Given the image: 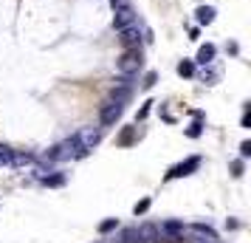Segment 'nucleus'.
<instances>
[{
  "label": "nucleus",
  "instance_id": "f257e3e1",
  "mask_svg": "<svg viewBox=\"0 0 251 243\" xmlns=\"http://www.w3.org/2000/svg\"><path fill=\"white\" fill-rule=\"evenodd\" d=\"M141 65H144L141 48H125V51H122V57L116 59V71H119L122 77H133V74H138Z\"/></svg>",
  "mask_w": 251,
  "mask_h": 243
},
{
  "label": "nucleus",
  "instance_id": "f03ea898",
  "mask_svg": "<svg viewBox=\"0 0 251 243\" xmlns=\"http://www.w3.org/2000/svg\"><path fill=\"white\" fill-rule=\"evenodd\" d=\"M99 139H102V130H99V128H85V130L76 133V141H79V147L85 153H91L93 147L99 144Z\"/></svg>",
  "mask_w": 251,
  "mask_h": 243
},
{
  "label": "nucleus",
  "instance_id": "7ed1b4c3",
  "mask_svg": "<svg viewBox=\"0 0 251 243\" xmlns=\"http://www.w3.org/2000/svg\"><path fill=\"white\" fill-rule=\"evenodd\" d=\"M136 23V9L133 6H122V9H116L113 14V28L119 31V28H127V26Z\"/></svg>",
  "mask_w": 251,
  "mask_h": 243
},
{
  "label": "nucleus",
  "instance_id": "20e7f679",
  "mask_svg": "<svg viewBox=\"0 0 251 243\" xmlns=\"http://www.w3.org/2000/svg\"><path fill=\"white\" fill-rule=\"evenodd\" d=\"M122 113H125V102H116V99H110V102L102 108V125H116Z\"/></svg>",
  "mask_w": 251,
  "mask_h": 243
},
{
  "label": "nucleus",
  "instance_id": "39448f33",
  "mask_svg": "<svg viewBox=\"0 0 251 243\" xmlns=\"http://www.w3.org/2000/svg\"><path fill=\"white\" fill-rule=\"evenodd\" d=\"M119 43H122V48H138V43H141V34H138V26H127V28H119Z\"/></svg>",
  "mask_w": 251,
  "mask_h": 243
},
{
  "label": "nucleus",
  "instance_id": "423d86ee",
  "mask_svg": "<svg viewBox=\"0 0 251 243\" xmlns=\"http://www.w3.org/2000/svg\"><path fill=\"white\" fill-rule=\"evenodd\" d=\"M198 167H201V159H198V156H192V159H186L183 164L172 167L170 173H167V178H183V175H192V170H198Z\"/></svg>",
  "mask_w": 251,
  "mask_h": 243
},
{
  "label": "nucleus",
  "instance_id": "0eeeda50",
  "mask_svg": "<svg viewBox=\"0 0 251 243\" xmlns=\"http://www.w3.org/2000/svg\"><path fill=\"white\" fill-rule=\"evenodd\" d=\"M161 241V229L155 223H141L138 226V243H158Z\"/></svg>",
  "mask_w": 251,
  "mask_h": 243
},
{
  "label": "nucleus",
  "instance_id": "6e6552de",
  "mask_svg": "<svg viewBox=\"0 0 251 243\" xmlns=\"http://www.w3.org/2000/svg\"><path fill=\"white\" fill-rule=\"evenodd\" d=\"M161 232H167V235H170V241H175V243L183 241V223H181V220H167V223L161 226Z\"/></svg>",
  "mask_w": 251,
  "mask_h": 243
},
{
  "label": "nucleus",
  "instance_id": "1a4fd4ad",
  "mask_svg": "<svg viewBox=\"0 0 251 243\" xmlns=\"http://www.w3.org/2000/svg\"><path fill=\"white\" fill-rule=\"evenodd\" d=\"M212 59H215V46H212V43H206V46L198 48V57H195L198 65H209Z\"/></svg>",
  "mask_w": 251,
  "mask_h": 243
},
{
  "label": "nucleus",
  "instance_id": "9d476101",
  "mask_svg": "<svg viewBox=\"0 0 251 243\" xmlns=\"http://www.w3.org/2000/svg\"><path fill=\"white\" fill-rule=\"evenodd\" d=\"M37 162V156L34 153H12V164L9 167H28V164H34Z\"/></svg>",
  "mask_w": 251,
  "mask_h": 243
},
{
  "label": "nucleus",
  "instance_id": "9b49d317",
  "mask_svg": "<svg viewBox=\"0 0 251 243\" xmlns=\"http://www.w3.org/2000/svg\"><path fill=\"white\" fill-rule=\"evenodd\" d=\"M192 232L198 235V238H203V241L217 243V232L212 229V226H206V223H192Z\"/></svg>",
  "mask_w": 251,
  "mask_h": 243
},
{
  "label": "nucleus",
  "instance_id": "f8f14e48",
  "mask_svg": "<svg viewBox=\"0 0 251 243\" xmlns=\"http://www.w3.org/2000/svg\"><path fill=\"white\" fill-rule=\"evenodd\" d=\"M195 14H198V23L201 26H209L212 20H215V9H212V6H201Z\"/></svg>",
  "mask_w": 251,
  "mask_h": 243
},
{
  "label": "nucleus",
  "instance_id": "ddd939ff",
  "mask_svg": "<svg viewBox=\"0 0 251 243\" xmlns=\"http://www.w3.org/2000/svg\"><path fill=\"white\" fill-rule=\"evenodd\" d=\"M116 141H119L122 147H130V144L136 141V128H125V130H122V136H119Z\"/></svg>",
  "mask_w": 251,
  "mask_h": 243
},
{
  "label": "nucleus",
  "instance_id": "4468645a",
  "mask_svg": "<svg viewBox=\"0 0 251 243\" xmlns=\"http://www.w3.org/2000/svg\"><path fill=\"white\" fill-rule=\"evenodd\" d=\"M122 243H138V226H127V229H122Z\"/></svg>",
  "mask_w": 251,
  "mask_h": 243
},
{
  "label": "nucleus",
  "instance_id": "2eb2a0df",
  "mask_svg": "<svg viewBox=\"0 0 251 243\" xmlns=\"http://www.w3.org/2000/svg\"><path fill=\"white\" fill-rule=\"evenodd\" d=\"M12 147H9V144H0V167H9V164H12Z\"/></svg>",
  "mask_w": 251,
  "mask_h": 243
},
{
  "label": "nucleus",
  "instance_id": "dca6fc26",
  "mask_svg": "<svg viewBox=\"0 0 251 243\" xmlns=\"http://www.w3.org/2000/svg\"><path fill=\"white\" fill-rule=\"evenodd\" d=\"M43 184H48V187H62V184H65V175H62V173H54V175L48 173L46 178H43Z\"/></svg>",
  "mask_w": 251,
  "mask_h": 243
},
{
  "label": "nucleus",
  "instance_id": "f3484780",
  "mask_svg": "<svg viewBox=\"0 0 251 243\" xmlns=\"http://www.w3.org/2000/svg\"><path fill=\"white\" fill-rule=\"evenodd\" d=\"M116 226H119V220H116V218H107V220H102L96 229H99V235H107V232H113Z\"/></svg>",
  "mask_w": 251,
  "mask_h": 243
},
{
  "label": "nucleus",
  "instance_id": "a211bd4d",
  "mask_svg": "<svg viewBox=\"0 0 251 243\" xmlns=\"http://www.w3.org/2000/svg\"><path fill=\"white\" fill-rule=\"evenodd\" d=\"M201 133H203V119H198L192 128H186V136H189V139H198Z\"/></svg>",
  "mask_w": 251,
  "mask_h": 243
},
{
  "label": "nucleus",
  "instance_id": "6ab92c4d",
  "mask_svg": "<svg viewBox=\"0 0 251 243\" xmlns=\"http://www.w3.org/2000/svg\"><path fill=\"white\" fill-rule=\"evenodd\" d=\"M178 74H181V77H192V74H195V62L183 59L181 65H178Z\"/></svg>",
  "mask_w": 251,
  "mask_h": 243
},
{
  "label": "nucleus",
  "instance_id": "aec40b11",
  "mask_svg": "<svg viewBox=\"0 0 251 243\" xmlns=\"http://www.w3.org/2000/svg\"><path fill=\"white\" fill-rule=\"evenodd\" d=\"M147 209H150V198H144V201H138V204H136V209H133V212H136V215H144Z\"/></svg>",
  "mask_w": 251,
  "mask_h": 243
},
{
  "label": "nucleus",
  "instance_id": "412c9836",
  "mask_svg": "<svg viewBox=\"0 0 251 243\" xmlns=\"http://www.w3.org/2000/svg\"><path fill=\"white\" fill-rule=\"evenodd\" d=\"M155 80H158V74H155V71H150L147 77H144V82H141V85H144V88H152V85H155Z\"/></svg>",
  "mask_w": 251,
  "mask_h": 243
},
{
  "label": "nucleus",
  "instance_id": "4be33fe9",
  "mask_svg": "<svg viewBox=\"0 0 251 243\" xmlns=\"http://www.w3.org/2000/svg\"><path fill=\"white\" fill-rule=\"evenodd\" d=\"M251 156V141H243L240 144V159H249Z\"/></svg>",
  "mask_w": 251,
  "mask_h": 243
},
{
  "label": "nucleus",
  "instance_id": "5701e85b",
  "mask_svg": "<svg viewBox=\"0 0 251 243\" xmlns=\"http://www.w3.org/2000/svg\"><path fill=\"white\" fill-rule=\"evenodd\" d=\"M231 175H234V178H240V175H243V162H234V164H231Z\"/></svg>",
  "mask_w": 251,
  "mask_h": 243
},
{
  "label": "nucleus",
  "instance_id": "b1692460",
  "mask_svg": "<svg viewBox=\"0 0 251 243\" xmlns=\"http://www.w3.org/2000/svg\"><path fill=\"white\" fill-rule=\"evenodd\" d=\"M150 105H152V102H144V108L138 110V119H147V116H150Z\"/></svg>",
  "mask_w": 251,
  "mask_h": 243
},
{
  "label": "nucleus",
  "instance_id": "393cba45",
  "mask_svg": "<svg viewBox=\"0 0 251 243\" xmlns=\"http://www.w3.org/2000/svg\"><path fill=\"white\" fill-rule=\"evenodd\" d=\"M243 128H251V116H249V110L243 113Z\"/></svg>",
  "mask_w": 251,
  "mask_h": 243
},
{
  "label": "nucleus",
  "instance_id": "a878e982",
  "mask_svg": "<svg viewBox=\"0 0 251 243\" xmlns=\"http://www.w3.org/2000/svg\"><path fill=\"white\" fill-rule=\"evenodd\" d=\"M113 6L116 9H122V6H130V0H113Z\"/></svg>",
  "mask_w": 251,
  "mask_h": 243
}]
</instances>
